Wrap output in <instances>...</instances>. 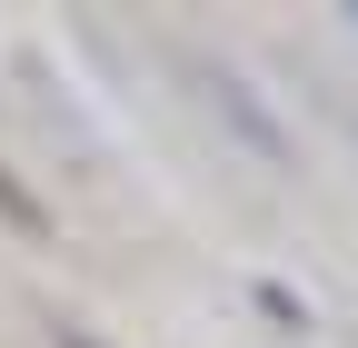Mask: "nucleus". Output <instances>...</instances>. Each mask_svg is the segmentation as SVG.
I'll return each mask as SVG.
<instances>
[{
    "mask_svg": "<svg viewBox=\"0 0 358 348\" xmlns=\"http://www.w3.org/2000/svg\"><path fill=\"white\" fill-rule=\"evenodd\" d=\"M0 219H10V229H40V199L10 180V169H0Z\"/></svg>",
    "mask_w": 358,
    "mask_h": 348,
    "instance_id": "nucleus-1",
    "label": "nucleus"
},
{
    "mask_svg": "<svg viewBox=\"0 0 358 348\" xmlns=\"http://www.w3.org/2000/svg\"><path fill=\"white\" fill-rule=\"evenodd\" d=\"M60 348H100V338H80V328H60Z\"/></svg>",
    "mask_w": 358,
    "mask_h": 348,
    "instance_id": "nucleus-2",
    "label": "nucleus"
}]
</instances>
